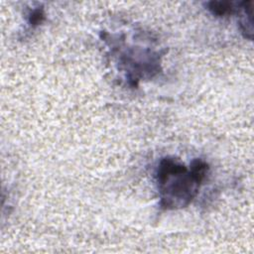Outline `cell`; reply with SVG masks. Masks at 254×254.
Returning a JSON list of instances; mask_svg holds the SVG:
<instances>
[{
    "label": "cell",
    "mask_w": 254,
    "mask_h": 254,
    "mask_svg": "<svg viewBox=\"0 0 254 254\" xmlns=\"http://www.w3.org/2000/svg\"><path fill=\"white\" fill-rule=\"evenodd\" d=\"M206 171L207 165L200 160H194L188 169L175 159H163L157 170L162 206L176 208L189 204L204 180Z\"/></svg>",
    "instance_id": "cell-1"
},
{
    "label": "cell",
    "mask_w": 254,
    "mask_h": 254,
    "mask_svg": "<svg viewBox=\"0 0 254 254\" xmlns=\"http://www.w3.org/2000/svg\"><path fill=\"white\" fill-rule=\"evenodd\" d=\"M232 5L229 2H210L209 3V10L218 16H223L226 14L231 13Z\"/></svg>",
    "instance_id": "cell-2"
}]
</instances>
